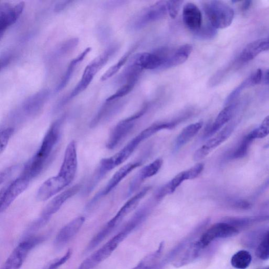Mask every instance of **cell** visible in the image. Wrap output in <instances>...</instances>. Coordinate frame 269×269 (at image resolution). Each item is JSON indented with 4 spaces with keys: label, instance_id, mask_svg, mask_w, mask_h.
I'll return each mask as SVG.
<instances>
[{
    "label": "cell",
    "instance_id": "obj_44",
    "mask_svg": "<svg viewBox=\"0 0 269 269\" xmlns=\"http://www.w3.org/2000/svg\"><path fill=\"white\" fill-rule=\"evenodd\" d=\"M71 251H67V252L64 254V256L52 262L44 269H58L68 260L70 256H71Z\"/></svg>",
    "mask_w": 269,
    "mask_h": 269
},
{
    "label": "cell",
    "instance_id": "obj_25",
    "mask_svg": "<svg viewBox=\"0 0 269 269\" xmlns=\"http://www.w3.org/2000/svg\"><path fill=\"white\" fill-rule=\"evenodd\" d=\"M203 125V122L200 121L185 127L178 134L174 141L172 148L173 153L178 152L183 147L188 144L200 131Z\"/></svg>",
    "mask_w": 269,
    "mask_h": 269
},
{
    "label": "cell",
    "instance_id": "obj_34",
    "mask_svg": "<svg viewBox=\"0 0 269 269\" xmlns=\"http://www.w3.org/2000/svg\"><path fill=\"white\" fill-rule=\"evenodd\" d=\"M137 46L134 47L131 49L129 52H127L124 55L121 59L117 62V64L110 67L105 73L101 80L102 81H105L112 76L116 75L121 68V67L126 63L127 60L130 58L133 52L136 49Z\"/></svg>",
    "mask_w": 269,
    "mask_h": 269
},
{
    "label": "cell",
    "instance_id": "obj_43",
    "mask_svg": "<svg viewBox=\"0 0 269 269\" xmlns=\"http://www.w3.org/2000/svg\"><path fill=\"white\" fill-rule=\"evenodd\" d=\"M18 168V166H13L7 168L4 171L2 172L1 174H0V184H1L2 186L3 184L6 183L11 179L13 174H15Z\"/></svg>",
    "mask_w": 269,
    "mask_h": 269
},
{
    "label": "cell",
    "instance_id": "obj_32",
    "mask_svg": "<svg viewBox=\"0 0 269 269\" xmlns=\"http://www.w3.org/2000/svg\"><path fill=\"white\" fill-rule=\"evenodd\" d=\"M251 261V255L248 251L240 250L234 255L231 259V263L236 268L246 269L249 266Z\"/></svg>",
    "mask_w": 269,
    "mask_h": 269
},
{
    "label": "cell",
    "instance_id": "obj_1",
    "mask_svg": "<svg viewBox=\"0 0 269 269\" xmlns=\"http://www.w3.org/2000/svg\"><path fill=\"white\" fill-rule=\"evenodd\" d=\"M182 123V120L179 117H177L170 121L159 122L151 124L134 137L117 153L111 157L102 159L99 164L96 175L102 179L112 169L128 160L144 140L162 131L174 129Z\"/></svg>",
    "mask_w": 269,
    "mask_h": 269
},
{
    "label": "cell",
    "instance_id": "obj_9",
    "mask_svg": "<svg viewBox=\"0 0 269 269\" xmlns=\"http://www.w3.org/2000/svg\"><path fill=\"white\" fill-rule=\"evenodd\" d=\"M31 180L20 175L13 180L0 191V212L6 211L12 203L29 187Z\"/></svg>",
    "mask_w": 269,
    "mask_h": 269
},
{
    "label": "cell",
    "instance_id": "obj_39",
    "mask_svg": "<svg viewBox=\"0 0 269 269\" xmlns=\"http://www.w3.org/2000/svg\"><path fill=\"white\" fill-rule=\"evenodd\" d=\"M15 129L12 127H6L4 129L1 130L0 132V150H1V153H2L6 148L9 141L11 138L12 137L14 133H15Z\"/></svg>",
    "mask_w": 269,
    "mask_h": 269
},
{
    "label": "cell",
    "instance_id": "obj_49",
    "mask_svg": "<svg viewBox=\"0 0 269 269\" xmlns=\"http://www.w3.org/2000/svg\"><path fill=\"white\" fill-rule=\"evenodd\" d=\"M264 82L266 84L269 85V69L266 70L264 76Z\"/></svg>",
    "mask_w": 269,
    "mask_h": 269
},
{
    "label": "cell",
    "instance_id": "obj_27",
    "mask_svg": "<svg viewBox=\"0 0 269 269\" xmlns=\"http://www.w3.org/2000/svg\"><path fill=\"white\" fill-rule=\"evenodd\" d=\"M118 100L106 101L105 104L92 120L90 124L91 128L108 121L117 114L122 105L121 103L118 102Z\"/></svg>",
    "mask_w": 269,
    "mask_h": 269
},
{
    "label": "cell",
    "instance_id": "obj_4",
    "mask_svg": "<svg viewBox=\"0 0 269 269\" xmlns=\"http://www.w3.org/2000/svg\"><path fill=\"white\" fill-rule=\"evenodd\" d=\"M117 50V48L115 46L108 48L105 52L98 56L97 58L87 66L84 70L80 81L71 93L63 101L62 105L67 103L72 98L77 96L87 89L98 70L106 64Z\"/></svg>",
    "mask_w": 269,
    "mask_h": 269
},
{
    "label": "cell",
    "instance_id": "obj_46",
    "mask_svg": "<svg viewBox=\"0 0 269 269\" xmlns=\"http://www.w3.org/2000/svg\"><path fill=\"white\" fill-rule=\"evenodd\" d=\"M71 1L61 2L56 5L54 8V11L56 12H60L65 9L70 3H72Z\"/></svg>",
    "mask_w": 269,
    "mask_h": 269
},
{
    "label": "cell",
    "instance_id": "obj_6",
    "mask_svg": "<svg viewBox=\"0 0 269 269\" xmlns=\"http://www.w3.org/2000/svg\"><path fill=\"white\" fill-rule=\"evenodd\" d=\"M150 186H146L132 197L119 210L116 215L110 220L98 233V236L104 240L117 226L122 220L134 210L141 200L150 190Z\"/></svg>",
    "mask_w": 269,
    "mask_h": 269
},
{
    "label": "cell",
    "instance_id": "obj_3",
    "mask_svg": "<svg viewBox=\"0 0 269 269\" xmlns=\"http://www.w3.org/2000/svg\"><path fill=\"white\" fill-rule=\"evenodd\" d=\"M203 8L209 23L217 30L225 29L234 21V10L224 2L217 0L205 2Z\"/></svg>",
    "mask_w": 269,
    "mask_h": 269
},
{
    "label": "cell",
    "instance_id": "obj_19",
    "mask_svg": "<svg viewBox=\"0 0 269 269\" xmlns=\"http://www.w3.org/2000/svg\"><path fill=\"white\" fill-rule=\"evenodd\" d=\"M163 165V160L160 158L141 169L130 182L127 196H131L137 190L141 184L146 179L157 175L160 172Z\"/></svg>",
    "mask_w": 269,
    "mask_h": 269
},
{
    "label": "cell",
    "instance_id": "obj_13",
    "mask_svg": "<svg viewBox=\"0 0 269 269\" xmlns=\"http://www.w3.org/2000/svg\"><path fill=\"white\" fill-rule=\"evenodd\" d=\"M40 238L26 239L12 251L2 269H20L31 250L39 243Z\"/></svg>",
    "mask_w": 269,
    "mask_h": 269
},
{
    "label": "cell",
    "instance_id": "obj_24",
    "mask_svg": "<svg viewBox=\"0 0 269 269\" xmlns=\"http://www.w3.org/2000/svg\"><path fill=\"white\" fill-rule=\"evenodd\" d=\"M269 50V38L259 39L251 42L240 54L236 60L239 64L247 63L263 52Z\"/></svg>",
    "mask_w": 269,
    "mask_h": 269
},
{
    "label": "cell",
    "instance_id": "obj_35",
    "mask_svg": "<svg viewBox=\"0 0 269 269\" xmlns=\"http://www.w3.org/2000/svg\"><path fill=\"white\" fill-rule=\"evenodd\" d=\"M254 86L252 76L250 75L249 78L246 79L239 86L237 87L226 98L225 104L226 105H228L236 99L242 92L246 89V88Z\"/></svg>",
    "mask_w": 269,
    "mask_h": 269
},
{
    "label": "cell",
    "instance_id": "obj_16",
    "mask_svg": "<svg viewBox=\"0 0 269 269\" xmlns=\"http://www.w3.org/2000/svg\"><path fill=\"white\" fill-rule=\"evenodd\" d=\"M167 14V2H158L141 13L135 22V26L140 29L148 24L163 20Z\"/></svg>",
    "mask_w": 269,
    "mask_h": 269
},
{
    "label": "cell",
    "instance_id": "obj_7",
    "mask_svg": "<svg viewBox=\"0 0 269 269\" xmlns=\"http://www.w3.org/2000/svg\"><path fill=\"white\" fill-rule=\"evenodd\" d=\"M138 225V222L135 219L131 218L119 233L89 257L93 263L97 266L108 258Z\"/></svg>",
    "mask_w": 269,
    "mask_h": 269
},
{
    "label": "cell",
    "instance_id": "obj_21",
    "mask_svg": "<svg viewBox=\"0 0 269 269\" xmlns=\"http://www.w3.org/2000/svg\"><path fill=\"white\" fill-rule=\"evenodd\" d=\"M236 109V105L232 103L226 105L219 113L215 121L206 127L203 139H209L215 135L232 120Z\"/></svg>",
    "mask_w": 269,
    "mask_h": 269
},
{
    "label": "cell",
    "instance_id": "obj_20",
    "mask_svg": "<svg viewBox=\"0 0 269 269\" xmlns=\"http://www.w3.org/2000/svg\"><path fill=\"white\" fill-rule=\"evenodd\" d=\"M50 94L49 90L45 89L26 99L21 108L23 114L27 117L36 116L43 109Z\"/></svg>",
    "mask_w": 269,
    "mask_h": 269
},
{
    "label": "cell",
    "instance_id": "obj_14",
    "mask_svg": "<svg viewBox=\"0 0 269 269\" xmlns=\"http://www.w3.org/2000/svg\"><path fill=\"white\" fill-rule=\"evenodd\" d=\"M78 167L77 147L75 141H70L67 145L63 161L58 174L70 185L74 180Z\"/></svg>",
    "mask_w": 269,
    "mask_h": 269
},
{
    "label": "cell",
    "instance_id": "obj_42",
    "mask_svg": "<svg viewBox=\"0 0 269 269\" xmlns=\"http://www.w3.org/2000/svg\"><path fill=\"white\" fill-rule=\"evenodd\" d=\"M183 3L182 1H170L167 2L168 13L170 17L173 19H176L178 16L180 9Z\"/></svg>",
    "mask_w": 269,
    "mask_h": 269
},
{
    "label": "cell",
    "instance_id": "obj_8",
    "mask_svg": "<svg viewBox=\"0 0 269 269\" xmlns=\"http://www.w3.org/2000/svg\"><path fill=\"white\" fill-rule=\"evenodd\" d=\"M204 169V164L200 163L186 171L179 173L158 189L153 197L158 202H161L167 196L173 194L184 181L194 179L199 176L203 172Z\"/></svg>",
    "mask_w": 269,
    "mask_h": 269
},
{
    "label": "cell",
    "instance_id": "obj_11",
    "mask_svg": "<svg viewBox=\"0 0 269 269\" xmlns=\"http://www.w3.org/2000/svg\"><path fill=\"white\" fill-rule=\"evenodd\" d=\"M238 233L239 230L229 222H218L204 232L197 242L204 249L216 239L233 237Z\"/></svg>",
    "mask_w": 269,
    "mask_h": 269
},
{
    "label": "cell",
    "instance_id": "obj_50",
    "mask_svg": "<svg viewBox=\"0 0 269 269\" xmlns=\"http://www.w3.org/2000/svg\"><path fill=\"white\" fill-rule=\"evenodd\" d=\"M266 269H269V268H266Z\"/></svg>",
    "mask_w": 269,
    "mask_h": 269
},
{
    "label": "cell",
    "instance_id": "obj_41",
    "mask_svg": "<svg viewBox=\"0 0 269 269\" xmlns=\"http://www.w3.org/2000/svg\"><path fill=\"white\" fill-rule=\"evenodd\" d=\"M79 44V39L77 38L70 39L62 44L58 51L60 55H64L71 52Z\"/></svg>",
    "mask_w": 269,
    "mask_h": 269
},
{
    "label": "cell",
    "instance_id": "obj_30",
    "mask_svg": "<svg viewBox=\"0 0 269 269\" xmlns=\"http://www.w3.org/2000/svg\"><path fill=\"white\" fill-rule=\"evenodd\" d=\"M91 48L86 49L81 54H80L78 57L70 62L65 74L61 79V81L58 85V86L56 89V92H60L62 91L67 86V85L74 73V71L76 66L79 63L81 62L85 59V58L86 57V56L91 51Z\"/></svg>",
    "mask_w": 269,
    "mask_h": 269
},
{
    "label": "cell",
    "instance_id": "obj_45",
    "mask_svg": "<svg viewBox=\"0 0 269 269\" xmlns=\"http://www.w3.org/2000/svg\"><path fill=\"white\" fill-rule=\"evenodd\" d=\"M269 188V177L262 183V185L257 190L255 197L259 196Z\"/></svg>",
    "mask_w": 269,
    "mask_h": 269
},
{
    "label": "cell",
    "instance_id": "obj_37",
    "mask_svg": "<svg viewBox=\"0 0 269 269\" xmlns=\"http://www.w3.org/2000/svg\"><path fill=\"white\" fill-rule=\"evenodd\" d=\"M256 255L261 260L269 259V230L258 246L256 250Z\"/></svg>",
    "mask_w": 269,
    "mask_h": 269
},
{
    "label": "cell",
    "instance_id": "obj_22",
    "mask_svg": "<svg viewBox=\"0 0 269 269\" xmlns=\"http://www.w3.org/2000/svg\"><path fill=\"white\" fill-rule=\"evenodd\" d=\"M182 20L187 29L194 33L199 31L203 26L202 13L199 8L193 3L184 6Z\"/></svg>",
    "mask_w": 269,
    "mask_h": 269
},
{
    "label": "cell",
    "instance_id": "obj_23",
    "mask_svg": "<svg viewBox=\"0 0 269 269\" xmlns=\"http://www.w3.org/2000/svg\"><path fill=\"white\" fill-rule=\"evenodd\" d=\"M85 221L86 218L80 216L64 226L55 238V245L62 247L69 243L80 232Z\"/></svg>",
    "mask_w": 269,
    "mask_h": 269
},
{
    "label": "cell",
    "instance_id": "obj_5",
    "mask_svg": "<svg viewBox=\"0 0 269 269\" xmlns=\"http://www.w3.org/2000/svg\"><path fill=\"white\" fill-rule=\"evenodd\" d=\"M80 188V185H75L54 197L42 211L40 217L33 223L29 231L37 230L45 225L70 198L79 191Z\"/></svg>",
    "mask_w": 269,
    "mask_h": 269
},
{
    "label": "cell",
    "instance_id": "obj_18",
    "mask_svg": "<svg viewBox=\"0 0 269 269\" xmlns=\"http://www.w3.org/2000/svg\"><path fill=\"white\" fill-rule=\"evenodd\" d=\"M69 184L58 174L49 178L40 187L36 194L38 201L45 202L58 194Z\"/></svg>",
    "mask_w": 269,
    "mask_h": 269
},
{
    "label": "cell",
    "instance_id": "obj_12",
    "mask_svg": "<svg viewBox=\"0 0 269 269\" xmlns=\"http://www.w3.org/2000/svg\"><path fill=\"white\" fill-rule=\"evenodd\" d=\"M143 160H138L132 162L122 167L110 178L105 187L95 195L89 204L90 208H92L101 198L114 190L121 181L128 176L134 169L143 164Z\"/></svg>",
    "mask_w": 269,
    "mask_h": 269
},
{
    "label": "cell",
    "instance_id": "obj_26",
    "mask_svg": "<svg viewBox=\"0 0 269 269\" xmlns=\"http://www.w3.org/2000/svg\"><path fill=\"white\" fill-rule=\"evenodd\" d=\"M132 63L142 69H155L162 67L164 59L157 53H140L134 56Z\"/></svg>",
    "mask_w": 269,
    "mask_h": 269
},
{
    "label": "cell",
    "instance_id": "obj_17",
    "mask_svg": "<svg viewBox=\"0 0 269 269\" xmlns=\"http://www.w3.org/2000/svg\"><path fill=\"white\" fill-rule=\"evenodd\" d=\"M24 6L23 2L16 5L5 3L0 6V36L2 37L8 28L17 22L22 15Z\"/></svg>",
    "mask_w": 269,
    "mask_h": 269
},
{
    "label": "cell",
    "instance_id": "obj_40",
    "mask_svg": "<svg viewBox=\"0 0 269 269\" xmlns=\"http://www.w3.org/2000/svg\"><path fill=\"white\" fill-rule=\"evenodd\" d=\"M217 33V29L209 23V24H207L204 27L202 26V29L195 34L198 37L204 39H210L215 37Z\"/></svg>",
    "mask_w": 269,
    "mask_h": 269
},
{
    "label": "cell",
    "instance_id": "obj_31",
    "mask_svg": "<svg viewBox=\"0 0 269 269\" xmlns=\"http://www.w3.org/2000/svg\"><path fill=\"white\" fill-rule=\"evenodd\" d=\"M164 248V244L162 243L157 251L148 255L132 269H153L157 266V262L161 256Z\"/></svg>",
    "mask_w": 269,
    "mask_h": 269
},
{
    "label": "cell",
    "instance_id": "obj_10",
    "mask_svg": "<svg viewBox=\"0 0 269 269\" xmlns=\"http://www.w3.org/2000/svg\"><path fill=\"white\" fill-rule=\"evenodd\" d=\"M236 126V122H231L219 132L210 138L204 145L195 152L193 156L194 161L200 162L205 159L210 153L230 137L235 131Z\"/></svg>",
    "mask_w": 269,
    "mask_h": 269
},
{
    "label": "cell",
    "instance_id": "obj_47",
    "mask_svg": "<svg viewBox=\"0 0 269 269\" xmlns=\"http://www.w3.org/2000/svg\"><path fill=\"white\" fill-rule=\"evenodd\" d=\"M12 59V56L10 54H5L3 57L2 56L1 58V68L6 67L10 62Z\"/></svg>",
    "mask_w": 269,
    "mask_h": 269
},
{
    "label": "cell",
    "instance_id": "obj_29",
    "mask_svg": "<svg viewBox=\"0 0 269 269\" xmlns=\"http://www.w3.org/2000/svg\"><path fill=\"white\" fill-rule=\"evenodd\" d=\"M203 249L198 244L197 240L190 244L186 250L177 258L174 265L176 267L188 264L199 257Z\"/></svg>",
    "mask_w": 269,
    "mask_h": 269
},
{
    "label": "cell",
    "instance_id": "obj_15",
    "mask_svg": "<svg viewBox=\"0 0 269 269\" xmlns=\"http://www.w3.org/2000/svg\"><path fill=\"white\" fill-rule=\"evenodd\" d=\"M138 120L130 117L120 121L112 130L106 143L109 150L117 148L133 131Z\"/></svg>",
    "mask_w": 269,
    "mask_h": 269
},
{
    "label": "cell",
    "instance_id": "obj_38",
    "mask_svg": "<svg viewBox=\"0 0 269 269\" xmlns=\"http://www.w3.org/2000/svg\"><path fill=\"white\" fill-rule=\"evenodd\" d=\"M136 82L126 83L115 94L109 96L106 101H111L119 100V98L129 94L134 89Z\"/></svg>",
    "mask_w": 269,
    "mask_h": 269
},
{
    "label": "cell",
    "instance_id": "obj_28",
    "mask_svg": "<svg viewBox=\"0 0 269 269\" xmlns=\"http://www.w3.org/2000/svg\"><path fill=\"white\" fill-rule=\"evenodd\" d=\"M193 50V46L190 44L180 46L174 52L170 53L162 67H176L185 63L189 58Z\"/></svg>",
    "mask_w": 269,
    "mask_h": 269
},
{
    "label": "cell",
    "instance_id": "obj_36",
    "mask_svg": "<svg viewBox=\"0 0 269 269\" xmlns=\"http://www.w3.org/2000/svg\"><path fill=\"white\" fill-rule=\"evenodd\" d=\"M253 140L262 139L269 135V116L266 117L257 128L248 134Z\"/></svg>",
    "mask_w": 269,
    "mask_h": 269
},
{
    "label": "cell",
    "instance_id": "obj_51",
    "mask_svg": "<svg viewBox=\"0 0 269 269\" xmlns=\"http://www.w3.org/2000/svg\"><path fill=\"white\" fill-rule=\"evenodd\" d=\"M268 38H269V37H268Z\"/></svg>",
    "mask_w": 269,
    "mask_h": 269
},
{
    "label": "cell",
    "instance_id": "obj_33",
    "mask_svg": "<svg viewBox=\"0 0 269 269\" xmlns=\"http://www.w3.org/2000/svg\"><path fill=\"white\" fill-rule=\"evenodd\" d=\"M253 141L248 135L245 136L237 147L230 154L229 159L239 160L246 157Z\"/></svg>",
    "mask_w": 269,
    "mask_h": 269
},
{
    "label": "cell",
    "instance_id": "obj_2",
    "mask_svg": "<svg viewBox=\"0 0 269 269\" xmlns=\"http://www.w3.org/2000/svg\"><path fill=\"white\" fill-rule=\"evenodd\" d=\"M64 121L63 117L52 124L37 151L24 166L22 175L32 180L44 171L59 143Z\"/></svg>",
    "mask_w": 269,
    "mask_h": 269
},
{
    "label": "cell",
    "instance_id": "obj_48",
    "mask_svg": "<svg viewBox=\"0 0 269 269\" xmlns=\"http://www.w3.org/2000/svg\"><path fill=\"white\" fill-rule=\"evenodd\" d=\"M251 4H252V2L251 1L245 2L243 5H242V10L244 11L248 10L251 7Z\"/></svg>",
    "mask_w": 269,
    "mask_h": 269
}]
</instances>
